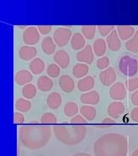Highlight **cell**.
<instances>
[{
	"label": "cell",
	"instance_id": "1",
	"mask_svg": "<svg viewBox=\"0 0 138 156\" xmlns=\"http://www.w3.org/2000/svg\"><path fill=\"white\" fill-rule=\"evenodd\" d=\"M19 139L23 146L30 150H38L45 147L52 136V130L38 122H31L19 129Z\"/></svg>",
	"mask_w": 138,
	"mask_h": 156
},
{
	"label": "cell",
	"instance_id": "2",
	"mask_svg": "<svg viewBox=\"0 0 138 156\" xmlns=\"http://www.w3.org/2000/svg\"><path fill=\"white\" fill-rule=\"evenodd\" d=\"M128 150V139L118 133L104 134L93 144L95 156H126Z\"/></svg>",
	"mask_w": 138,
	"mask_h": 156
},
{
	"label": "cell",
	"instance_id": "3",
	"mask_svg": "<svg viewBox=\"0 0 138 156\" xmlns=\"http://www.w3.org/2000/svg\"><path fill=\"white\" fill-rule=\"evenodd\" d=\"M53 132L60 142L67 146H76L85 139L87 128L82 125L63 123L54 125Z\"/></svg>",
	"mask_w": 138,
	"mask_h": 156
},
{
	"label": "cell",
	"instance_id": "4",
	"mask_svg": "<svg viewBox=\"0 0 138 156\" xmlns=\"http://www.w3.org/2000/svg\"><path fill=\"white\" fill-rule=\"evenodd\" d=\"M118 69L123 75L126 77H133L137 73V60L129 55L123 56L120 59Z\"/></svg>",
	"mask_w": 138,
	"mask_h": 156
},
{
	"label": "cell",
	"instance_id": "5",
	"mask_svg": "<svg viewBox=\"0 0 138 156\" xmlns=\"http://www.w3.org/2000/svg\"><path fill=\"white\" fill-rule=\"evenodd\" d=\"M72 37V33L69 28L59 27L53 34V40L55 44L60 47H65Z\"/></svg>",
	"mask_w": 138,
	"mask_h": 156
},
{
	"label": "cell",
	"instance_id": "6",
	"mask_svg": "<svg viewBox=\"0 0 138 156\" xmlns=\"http://www.w3.org/2000/svg\"><path fill=\"white\" fill-rule=\"evenodd\" d=\"M23 41L27 46H34L40 40V33L35 27H29L23 33Z\"/></svg>",
	"mask_w": 138,
	"mask_h": 156
},
{
	"label": "cell",
	"instance_id": "7",
	"mask_svg": "<svg viewBox=\"0 0 138 156\" xmlns=\"http://www.w3.org/2000/svg\"><path fill=\"white\" fill-rule=\"evenodd\" d=\"M77 60L80 63H85L87 65L92 64L94 60V53L93 47L90 44H87L82 50L79 51L76 55Z\"/></svg>",
	"mask_w": 138,
	"mask_h": 156
},
{
	"label": "cell",
	"instance_id": "8",
	"mask_svg": "<svg viewBox=\"0 0 138 156\" xmlns=\"http://www.w3.org/2000/svg\"><path fill=\"white\" fill-rule=\"evenodd\" d=\"M109 96L111 99L116 101L124 100L126 96V88L121 82L115 83L109 89Z\"/></svg>",
	"mask_w": 138,
	"mask_h": 156
},
{
	"label": "cell",
	"instance_id": "9",
	"mask_svg": "<svg viewBox=\"0 0 138 156\" xmlns=\"http://www.w3.org/2000/svg\"><path fill=\"white\" fill-rule=\"evenodd\" d=\"M117 75L116 71L112 67H108L106 69L102 70L99 74V80L102 84L104 86H112L116 82Z\"/></svg>",
	"mask_w": 138,
	"mask_h": 156
},
{
	"label": "cell",
	"instance_id": "10",
	"mask_svg": "<svg viewBox=\"0 0 138 156\" xmlns=\"http://www.w3.org/2000/svg\"><path fill=\"white\" fill-rule=\"evenodd\" d=\"M125 106L121 102H113L108 106L107 113L110 118L117 119L122 116L125 111Z\"/></svg>",
	"mask_w": 138,
	"mask_h": 156
},
{
	"label": "cell",
	"instance_id": "11",
	"mask_svg": "<svg viewBox=\"0 0 138 156\" xmlns=\"http://www.w3.org/2000/svg\"><path fill=\"white\" fill-rule=\"evenodd\" d=\"M106 43H107L108 48L112 52H117V51L120 50L121 47V39L118 35V33H117V30H113L107 35Z\"/></svg>",
	"mask_w": 138,
	"mask_h": 156
},
{
	"label": "cell",
	"instance_id": "12",
	"mask_svg": "<svg viewBox=\"0 0 138 156\" xmlns=\"http://www.w3.org/2000/svg\"><path fill=\"white\" fill-rule=\"evenodd\" d=\"M100 96L96 91H91L85 92L80 96V102L84 105H95L99 102Z\"/></svg>",
	"mask_w": 138,
	"mask_h": 156
},
{
	"label": "cell",
	"instance_id": "13",
	"mask_svg": "<svg viewBox=\"0 0 138 156\" xmlns=\"http://www.w3.org/2000/svg\"><path fill=\"white\" fill-rule=\"evenodd\" d=\"M59 84L60 89L65 93H71L75 88V83L73 78L68 74H63L59 79Z\"/></svg>",
	"mask_w": 138,
	"mask_h": 156
},
{
	"label": "cell",
	"instance_id": "14",
	"mask_svg": "<svg viewBox=\"0 0 138 156\" xmlns=\"http://www.w3.org/2000/svg\"><path fill=\"white\" fill-rule=\"evenodd\" d=\"M54 61L57 65L61 69H66L70 64V56L66 51L60 50L57 51L54 55Z\"/></svg>",
	"mask_w": 138,
	"mask_h": 156
},
{
	"label": "cell",
	"instance_id": "15",
	"mask_svg": "<svg viewBox=\"0 0 138 156\" xmlns=\"http://www.w3.org/2000/svg\"><path fill=\"white\" fill-rule=\"evenodd\" d=\"M33 74L29 71L22 69L16 72L14 77V80L19 86H25L33 80Z\"/></svg>",
	"mask_w": 138,
	"mask_h": 156
},
{
	"label": "cell",
	"instance_id": "16",
	"mask_svg": "<svg viewBox=\"0 0 138 156\" xmlns=\"http://www.w3.org/2000/svg\"><path fill=\"white\" fill-rule=\"evenodd\" d=\"M95 86V80L92 76L87 75L81 78L77 83V88L79 91L88 92L91 91Z\"/></svg>",
	"mask_w": 138,
	"mask_h": 156
},
{
	"label": "cell",
	"instance_id": "17",
	"mask_svg": "<svg viewBox=\"0 0 138 156\" xmlns=\"http://www.w3.org/2000/svg\"><path fill=\"white\" fill-rule=\"evenodd\" d=\"M37 55L36 48L32 46H23L19 49V56L23 61H28L33 60Z\"/></svg>",
	"mask_w": 138,
	"mask_h": 156
},
{
	"label": "cell",
	"instance_id": "18",
	"mask_svg": "<svg viewBox=\"0 0 138 156\" xmlns=\"http://www.w3.org/2000/svg\"><path fill=\"white\" fill-rule=\"evenodd\" d=\"M117 33L118 36L122 41H128L135 33V29L132 26H118Z\"/></svg>",
	"mask_w": 138,
	"mask_h": 156
},
{
	"label": "cell",
	"instance_id": "19",
	"mask_svg": "<svg viewBox=\"0 0 138 156\" xmlns=\"http://www.w3.org/2000/svg\"><path fill=\"white\" fill-rule=\"evenodd\" d=\"M53 85L52 78L48 76H41L37 81V88L42 92L50 91L52 89Z\"/></svg>",
	"mask_w": 138,
	"mask_h": 156
},
{
	"label": "cell",
	"instance_id": "20",
	"mask_svg": "<svg viewBox=\"0 0 138 156\" xmlns=\"http://www.w3.org/2000/svg\"><path fill=\"white\" fill-rule=\"evenodd\" d=\"M47 104L52 110L59 108L62 104V97L58 92H52L47 97Z\"/></svg>",
	"mask_w": 138,
	"mask_h": 156
},
{
	"label": "cell",
	"instance_id": "21",
	"mask_svg": "<svg viewBox=\"0 0 138 156\" xmlns=\"http://www.w3.org/2000/svg\"><path fill=\"white\" fill-rule=\"evenodd\" d=\"M71 46L74 50H82L85 47V38L80 33H76L71 38Z\"/></svg>",
	"mask_w": 138,
	"mask_h": 156
},
{
	"label": "cell",
	"instance_id": "22",
	"mask_svg": "<svg viewBox=\"0 0 138 156\" xmlns=\"http://www.w3.org/2000/svg\"><path fill=\"white\" fill-rule=\"evenodd\" d=\"M41 48L45 54L49 55L54 54L56 50V44L52 37L47 36L43 39L41 42Z\"/></svg>",
	"mask_w": 138,
	"mask_h": 156
},
{
	"label": "cell",
	"instance_id": "23",
	"mask_svg": "<svg viewBox=\"0 0 138 156\" xmlns=\"http://www.w3.org/2000/svg\"><path fill=\"white\" fill-rule=\"evenodd\" d=\"M29 68L32 74L38 75V74H41L45 69V63H44L42 59L36 58L32 60L30 63H29Z\"/></svg>",
	"mask_w": 138,
	"mask_h": 156
},
{
	"label": "cell",
	"instance_id": "24",
	"mask_svg": "<svg viewBox=\"0 0 138 156\" xmlns=\"http://www.w3.org/2000/svg\"><path fill=\"white\" fill-rule=\"evenodd\" d=\"M107 43L103 38H98L93 42V53L98 57H102L107 51Z\"/></svg>",
	"mask_w": 138,
	"mask_h": 156
},
{
	"label": "cell",
	"instance_id": "25",
	"mask_svg": "<svg viewBox=\"0 0 138 156\" xmlns=\"http://www.w3.org/2000/svg\"><path fill=\"white\" fill-rule=\"evenodd\" d=\"M89 72L88 66L83 63H78L72 69V73L76 78L81 79L87 76V74Z\"/></svg>",
	"mask_w": 138,
	"mask_h": 156
},
{
	"label": "cell",
	"instance_id": "26",
	"mask_svg": "<svg viewBox=\"0 0 138 156\" xmlns=\"http://www.w3.org/2000/svg\"><path fill=\"white\" fill-rule=\"evenodd\" d=\"M80 114L88 121H93L96 116V110L93 105H84L80 108Z\"/></svg>",
	"mask_w": 138,
	"mask_h": 156
},
{
	"label": "cell",
	"instance_id": "27",
	"mask_svg": "<svg viewBox=\"0 0 138 156\" xmlns=\"http://www.w3.org/2000/svg\"><path fill=\"white\" fill-rule=\"evenodd\" d=\"M15 107L19 112L26 113L31 109L32 104L30 101L22 97V98H19L16 101Z\"/></svg>",
	"mask_w": 138,
	"mask_h": 156
},
{
	"label": "cell",
	"instance_id": "28",
	"mask_svg": "<svg viewBox=\"0 0 138 156\" xmlns=\"http://www.w3.org/2000/svg\"><path fill=\"white\" fill-rule=\"evenodd\" d=\"M125 47L127 50L132 53L138 52V30L135 31V33L133 36L128 41H126L125 44Z\"/></svg>",
	"mask_w": 138,
	"mask_h": 156
},
{
	"label": "cell",
	"instance_id": "29",
	"mask_svg": "<svg viewBox=\"0 0 138 156\" xmlns=\"http://www.w3.org/2000/svg\"><path fill=\"white\" fill-rule=\"evenodd\" d=\"M22 96L24 98L29 100L33 99L37 94V88L33 84L29 83L26 84L22 88Z\"/></svg>",
	"mask_w": 138,
	"mask_h": 156
},
{
	"label": "cell",
	"instance_id": "30",
	"mask_svg": "<svg viewBox=\"0 0 138 156\" xmlns=\"http://www.w3.org/2000/svg\"><path fill=\"white\" fill-rule=\"evenodd\" d=\"M63 111L67 117H74L77 114L78 111H79V108L75 102H68L65 105Z\"/></svg>",
	"mask_w": 138,
	"mask_h": 156
},
{
	"label": "cell",
	"instance_id": "31",
	"mask_svg": "<svg viewBox=\"0 0 138 156\" xmlns=\"http://www.w3.org/2000/svg\"><path fill=\"white\" fill-rule=\"evenodd\" d=\"M57 122V119L53 113H45L40 118V124L44 125H55Z\"/></svg>",
	"mask_w": 138,
	"mask_h": 156
},
{
	"label": "cell",
	"instance_id": "32",
	"mask_svg": "<svg viewBox=\"0 0 138 156\" xmlns=\"http://www.w3.org/2000/svg\"><path fill=\"white\" fill-rule=\"evenodd\" d=\"M96 26H82V33L85 38L91 40L94 38L95 34V30H96Z\"/></svg>",
	"mask_w": 138,
	"mask_h": 156
},
{
	"label": "cell",
	"instance_id": "33",
	"mask_svg": "<svg viewBox=\"0 0 138 156\" xmlns=\"http://www.w3.org/2000/svg\"><path fill=\"white\" fill-rule=\"evenodd\" d=\"M47 73L50 78H56L60 74V68L56 63H51L48 66Z\"/></svg>",
	"mask_w": 138,
	"mask_h": 156
},
{
	"label": "cell",
	"instance_id": "34",
	"mask_svg": "<svg viewBox=\"0 0 138 156\" xmlns=\"http://www.w3.org/2000/svg\"><path fill=\"white\" fill-rule=\"evenodd\" d=\"M126 88L130 92L138 90V77H134L127 80L126 81Z\"/></svg>",
	"mask_w": 138,
	"mask_h": 156
},
{
	"label": "cell",
	"instance_id": "35",
	"mask_svg": "<svg viewBox=\"0 0 138 156\" xmlns=\"http://www.w3.org/2000/svg\"><path fill=\"white\" fill-rule=\"evenodd\" d=\"M109 66V59L107 56H102L98 58L96 61V66L98 69L104 70Z\"/></svg>",
	"mask_w": 138,
	"mask_h": 156
},
{
	"label": "cell",
	"instance_id": "36",
	"mask_svg": "<svg viewBox=\"0 0 138 156\" xmlns=\"http://www.w3.org/2000/svg\"><path fill=\"white\" fill-rule=\"evenodd\" d=\"M115 26L113 25H98L97 26V29H98V33L102 36L105 37L107 36L109 33L114 30Z\"/></svg>",
	"mask_w": 138,
	"mask_h": 156
},
{
	"label": "cell",
	"instance_id": "37",
	"mask_svg": "<svg viewBox=\"0 0 138 156\" xmlns=\"http://www.w3.org/2000/svg\"><path fill=\"white\" fill-rule=\"evenodd\" d=\"M87 123H88V122L82 115H76V116L72 117L71 120V124H72V125H86Z\"/></svg>",
	"mask_w": 138,
	"mask_h": 156
},
{
	"label": "cell",
	"instance_id": "38",
	"mask_svg": "<svg viewBox=\"0 0 138 156\" xmlns=\"http://www.w3.org/2000/svg\"><path fill=\"white\" fill-rule=\"evenodd\" d=\"M38 30L39 33L41 35H47L52 31V25H39L38 26Z\"/></svg>",
	"mask_w": 138,
	"mask_h": 156
},
{
	"label": "cell",
	"instance_id": "39",
	"mask_svg": "<svg viewBox=\"0 0 138 156\" xmlns=\"http://www.w3.org/2000/svg\"><path fill=\"white\" fill-rule=\"evenodd\" d=\"M13 121L15 124H22L24 122V116L22 113L15 112L13 116Z\"/></svg>",
	"mask_w": 138,
	"mask_h": 156
},
{
	"label": "cell",
	"instance_id": "40",
	"mask_svg": "<svg viewBox=\"0 0 138 156\" xmlns=\"http://www.w3.org/2000/svg\"><path fill=\"white\" fill-rule=\"evenodd\" d=\"M130 116L131 119H132L134 122L138 123V107L134 108L132 110L130 113Z\"/></svg>",
	"mask_w": 138,
	"mask_h": 156
},
{
	"label": "cell",
	"instance_id": "41",
	"mask_svg": "<svg viewBox=\"0 0 138 156\" xmlns=\"http://www.w3.org/2000/svg\"><path fill=\"white\" fill-rule=\"evenodd\" d=\"M131 100H132V104L138 107V90L132 93V96H131Z\"/></svg>",
	"mask_w": 138,
	"mask_h": 156
},
{
	"label": "cell",
	"instance_id": "42",
	"mask_svg": "<svg viewBox=\"0 0 138 156\" xmlns=\"http://www.w3.org/2000/svg\"><path fill=\"white\" fill-rule=\"evenodd\" d=\"M102 124L103 125L105 126H109V125H112L116 124V121L112 118H105L104 119L102 120Z\"/></svg>",
	"mask_w": 138,
	"mask_h": 156
},
{
	"label": "cell",
	"instance_id": "43",
	"mask_svg": "<svg viewBox=\"0 0 138 156\" xmlns=\"http://www.w3.org/2000/svg\"><path fill=\"white\" fill-rule=\"evenodd\" d=\"M71 156H92L90 154L86 153V152H78V153H75Z\"/></svg>",
	"mask_w": 138,
	"mask_h": 156
},
{
	"label": "cell",
	"instance_id": "44",
	"mask_svg": "<svg viewBox=\"0 0 138 156\" xmlns=\"http://www.w3.org/2000/svg\"><path fill=\"white\" fill-rule=\"evenodd\" d=\"M131 156H138V148L136 149V150L132 152V154L131 155Z\"/></svg>",
	"mask_w": 138,
	"mask_h": 156
},
{
	"label": "cell",
	"instance_id": "45",
	"mask_svg": "<svg viewBox=\"0 0 138 156\" xmlns=\"http://www.w3.org/2000/svg\"><path fill=\"white\" fill-rule=\"evenodd\" d=\"M18 27H19V28H22V29H24V28H26H26H27V27H26L27 26H18Z\"/></svg>",
	"mask_w": 138,
	"mask_h": 156
}]
</instances>
